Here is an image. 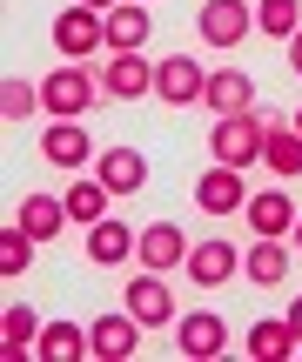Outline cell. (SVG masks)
<instances>
[{
	"label": "cell",
	"mask_w": 302,
	"mask_h": 362,
	"mask_svg": "<svg viewBox=\"0 0 302 362\" xmlns=\"http://www.w3.org/2000/svg\"><path fill=\"white\" fill-rule=\"evenodd\" d=\"M269 121L276 115H255V107H242V115H222L209 134V155L228 161V168H249V161H262V141H269Z\"/></svg>",
	"instance_id": "1"
},
{
	"label": "cell",
	"mask_w": 302,
	"mask_h": 362,
	"mask_svg": "<svg viewBox=\"0 0 302 362\" xmlns=\"http://www.w3.org/2000/svg\"><path fill=\"white\" fill-rule=\"evenodd\" d=\"M94 94H101V74H88L81 61L54 67V74L40 81V107H47V115H61V121H81V115L94 107Z\"/></svg>",
	"instance_id": "2"
},
{
	"label": "cell",
	"mask_w": 302,
	"mask_h": 362,
	"mask_svg": "<svg viewBox=\"0 0 302 362\" xmlns=\"http://www.w3.org/2000/svg\"><path fill=\"white\" fill-rule=\"evenodd\" d=\"M249 27H255V13L242 7V0H202V13H195V34L209 40V47H242Z\"/></svg>",
	"instance_id": "3"
},
{
	"label": "cell",
	"mask_w": 302,
	"mask_h": 362,
	"mask_svg": "<svg viewBox=\"0 0 302 362\" xmlns=\"http://www.w3.org/2000/svg\"><path fill=\"white\" fill-rule=\"evenodd\" d=\"M155 94H161V107H195L202 94H209V74H202L188 54H168V61L155 67Z\"/></svg>",
	"instance_id": "4"
},
{
	"label": "cell",
	"mask_w": 302,
	"mask_h": 362,
	"mask_svg": "<svg viewBox=\"0 0 302 362\" xmlns=\"http://www.w3.org/2000/svg\"><path fill=\"white\" fill-rule=\"evenodd\" d=\"M101 94L141 101V94H155V67H148L141 54H108V61H101Z\"/></svg>",
	"instance_id": "5"
},
{
	"label": "cell",
	"mask_w": 302,
	"mask_h": 362,
	"mask_svg": "<svg viewBox=\"0 0 302 362\" xmlns=\"http://www.w3.org/2000/svg\"><path fill=\"white\" fill-rule=\"evenodd\" d=\"M195 202L209 208V215H236V208H249V181H242V168L215 161V168L195 181Z\"/></svg>",
	"instance_id": "6"
},
{
	"label": "cell",
	"mask_w": 302,
	"mask_h": 362,
	"mask_svg": "<svg viewBox=\"0 0 302 362\" xmlns=\"http://www.w3.org/2000/svg\"><path fill=\"white\" fill-rule=\"evenodd\" d=\"M88 342H94V356H101V362H128L134 349H141V315H134V309L101 315V322L88 329Z\"/></svg>",
	"instance_id": "7"
},
{
	"label": "cell",
	"mask_w": 302,
	"mask_h": 362,
	"mask_svg": "<svg viewBox=\"0 0 302 362\" xmlns=\"http://www.w3.org/2000/svg\"><path fill=\"white\" fill-rule=\"evenodd\" d=\"M134 255H141V269L168 275V269H182V262H188V242H182V228H175V221H155V228L134 235Z\"/></svg>",
	"instance_id": "8"
},
{
	"label": "cell",
	"mask_w": 302,
	"mask_h": 362,
	"mask_svg": "<svg viewBox=\"0 0 302 362\" xmlns=\"http://www.w3.org/2000/svg\"><path fill=\"white\" fill-rule=\"evenodd\" d=\"M54 47L61 54H94V47H108V21L94 7H67L61 21H54Z\"/></svg>",
	"instance_id": "9"
},
{
	"label": "cell",
	"mask_w": 302,
	"mask_h": 362,
	"mask_svg": "<svg viewBox=\"0 0 302 362\" xmlns=\"http://www.w3.org/2000/svg\"><path fill=\"white\" fill-rule=\"evenodd\" d=\"M128 309L141 315V329H155V322H175V288H168V275H134L128 282Z\"/></svg>",
	"instance_id": "10"
},
{
	"label": "cell",
	"mask_w": 302,
	"mask_h": 362,
	"mask_svg": "<svg viewBox=\"0 0 302 362\" xmlns=\"http://www.w3.org/2000/svg\"><path fill=\"white\" fill-rule=\"evenodd\" d=\"M175 336H182V356H195V362H209V356L228 349V322H222V315H209V309L182 315V322H175Z\"/></svg>",
	"instance_id": "11"
},
{
	"label": "cell",
	"mask_w": 302,
	"mask_h": 362,
	"mask_svg": "<svg viewBox=\"0 0 302 362\" xmlns=\"http://www.w3.org/2000/svg\"><path fill=\"white\" fill-rule=\"evenodd\" d=\"M101 21H108V54H141L148 47V7L141 0H121V7H108Z\"/></svg>",
	"instance_id": "12"
},
{
	"label": "cell",
	"mask_w": 302,
	"mask_h": 362,
	"mask_svg": "<svg viewBox=\"0 0 302 362\" xmlns=\"http://www.w3.org/2000/svg\"><path fill=\"white\" fill-rule=\"evenodd\" d=\"M249 356H255V362H289V356H302L296 322H289V315H269V322H255V329H249Z\"/></svg>",
	"instance_id": "13"
},
{
	"label": "cell",
	"mask_w": 302,
	"mask_h": 362,
	"mask_svg": "<svg viewBox=\"0 0 302 362\" xmlns=\"http://www.w3.org/2000/svg\"><path fill=\"white\" fill-rule=\"evenodd\" d=\"M40 155H47L54 168H67V175H74L81 161L94 155V141H88V128H81V121H54V128L40 134Z\"/></svg>",
	"instance_id": "14"
},
{
	"label": "cell",
	"mask_w": 302,
	"mask_h": 362,
	"mask_svg": "<svg viewBox=\"0 0 302 362\" xmlns=\"http://www.w3.org/2000/svg\"><path fill=\"white\" fill-rule=\"evenodd\" d=\"M236 269H242V262H236L228 242H195V248H188V282H195V288H222Z\"/></svg>",
	"instance_id": "15"
},
{
	"label": "cell",
	"mask_w": 302,
	"mask_h": 362,
	"mask_svg": "<svg viewBox=\"0 0 302 362\" xmlns=\"http://www.w3.org/2000/svg\"><path fill=\"white\" fill-rule=\"evenodd\" d=\"M296 215H302V208L289 202V194H276V188L249 194V228L255 235H276V242H282V235H296Z\"/></svg>",
	"instance_id": "16"
},
{
	"label": "cell",
	"mask_w": 302,
	"mask_h": 362,
	"mask_svg": "<svg viewBox=\"0 0 302 362\" xmlns=\"http://www.w3.org/2000/svg\"><path fill=\"white\" fill-rule=\"evenodd\" d=\"M262 168H276L282 181H296V175H302V134H296V121H269Z\"/></svg>",
	"instance_id": "17"
},
{
	"label": "cell",
	"mask_w": 302,
	"mask_h": 362,
	"mask_svg": "<svg viewBox=\"0 0 302 362\" xmlns=\"http://www.w3.org/2000/svg\"><path fill=\"white\" fill-rule=\"evenodd\" d=\"M242 269H249L255 288H282V275H289V248H282L276 235H255V248L242 255Z\"/></svg>",
	"instance_id": "18"
},
{
	"label": "cell",
	"mask_w": 302,
	"mask_h": 362,
	"mask_svg": "<svg viewBox=\"0 0 302 362\" xmlns=\"http://www.w3.org/2000/svg\"><path fill=\"white\" fill-rule=\"evenodd\" d=\"M202 101L215 107V115H242V107H255V81L242 74V67H222V74H209V94Z\"/></svg>",
	"instance_id": "19"
},
{
	"label": "cell",
	"mask_w": 302,
	"mask_h": 362,
	"mask_svg": "<svg viewBox=\"0 0 302 362\" xmlns=\"http://www.w3.org/2000/svg\"><path fill=\"white\" fill-rule=\"evenodd\" d=\"M101 181H108V194H134L148 181V161L121 141V148H108V155H101Z\"/></svg>",
	"instance_id": "20"
},
{
	"label": "cell",
	"mask_w": 302,
	"mask_h": 362,
	"mask_svg": "<svg viewBox=\"0 0 302 362\" xmlns=\"http://www.w3.org/2000/svg\"><path fill=\"white\" fill-rule=\"evenodd\" d=\"M21 228L34 235V242H54V235L67 228V202H54V194H27V202H21Z\"/></svg>",
	"instance_id": "21"
},
{
	"label": "cell",
	"mask_w": 302,
	"mask_h": 362,
	"mask_svg": "<svg viewBox=\"0 0 302 362\" xmlns=\"http://www.w3.org/2000/svg\"><path fill=\"white\" fill-rule=\"evenodd\" d=\"M34 342H40V315L27 309V302H13V309L0 315V349H7L13 362H21L27 349H34Z\"/></svg>",
	"instance_id": "22"
},
{
	"label": "cell",
	"mask_w": 302,
	"mask_h": 362,
	"mask_svg": "<svg viewBox=\"0 0 302 362\" xmlns=\"http://www.w3.org/2000/svg\"><path fill=\"white\" fill-rule=\"evenodd\" d=\"M34 349H40V356H47V362H74V356H88V349H94V342H88V336H81V329H74V322H40V342H34Z\"/></svg>",
	"instance_id": "23"
},
{
	"label": "cell",
	"mask_w": 302,
	"mask_h": 362,
	"mask_svg": "<svg viewBox=\"0 0 302 362\" xmlns=\"http://www.w3.org/2000/svg\"><path fill=\"white\" fill-rule=\"evenodd\" d=\"M128 248H134V235L121 228L115 215H101V221L88 228V255H94V262H128Z\"/></svg>",
	"instance_id": "24"
},
{
	"label": "cell",
	"mask_w": 302,
	"mask_h": 362,
	"mask_svg": "<svg viewBox=\"0 0 302 362\" xmlns=\"http://www.w3.org/2000/svg\"><path fill=\"white\" fill-rule=\"evenodd\" d=\"M61 202H67V215H74V221H88V228H94V221L108 215V181L101 175H94V181H74Z\"/></svg>",
	"instance_id": "25"
},
{
	"label": "cell",
	"mask_w": 302,
	"mask_h": 362,
	"mask_svg": "<svg viewBox=\"0 0 302 362\" xmlns=\"http://www.w3.org/2000/svg\"><path fill=\"white\" fill-rule=\"evenodd\" d=\"M255 27L276 34V40H296L302 34V0H262V7H255Z\"/></svg>",
	"instance_id": "26"
},
{
	"label": "cell",
	"mask_w": 302,
	"mask_h": 362,
	"mask_svg": "<svg viewBox=\"0 0 302 362\" xmlns=\"http://www.w3.org/2000/svg\"><path fill=\"white\" fill-rule=\"evenodd\" d=\"M21 269H34V235L21 221H7L0 228V275H21Z\"/></svg>",
	"instance_id": "27"
},
{
	"label": "cell",
	"mask_w": 302,
	"mask_h": 362,
	"mask_svg": "<svg viewBox=\"0 0 302 362\" xmlns=\"http://www.w3.org/2000/svg\"><path fill=\"white\" fill-rule=\"evenodd\" d=\"M34 107H40V88H27L21 74H13L7 88H0V115H7V121H27Z\"/></svg>",
	"instance_id": "28"
},
{
	"label": "cell",
	"mask_w": 302,
	"mask_h": 362,
	"mask_svg": "<svg viewBox=\"0 0 302 362\" xmlns=\"http://www.w3.org/2000/svg\"><path fill=\"white\" fill-rule=\"evenodd\" d=\"M289 322H296V336H302V296H296V302H289Z\"/></svg>",
	"instance_id": "29"
},
{
	"label": "cell",
	"mask_w": 302,
	"mask_h": 362,
	"mask_svg": "<svg viewBox=\"0 0 302 362\" xmlns=\"http://www.w3.org/2000/svg\"><path fill=\"white\" fill-rule=\"evenodd\" d=\"M81 7H94V13H108V7H121V0H81Z\"/></svg>",
	"instance_id": "30"
},
{
	"label": "cell",
	"mask_w": 302,
	"mask_h": 362,
	"mask_svg": "<svg viewBox=\"0 0 302 362\" xmlns=\"http://www.w3.org/2000/svg\"><path fill=\"white\" fill-rule=\"evenodd\" d=\"M289 61H296V74H302V34H296V47H289Z\"/></svg>",
	"instance_id": "31"
},
{
	"label": "cell",
	"mask_w": 302,
	"mask_h": 362,
	"mask_svg": "<svg viewBox=\"0 0 302 362\" xmlns=\"http://www.w3.org/2000/svg\"><path fill=\"white\" fill-rule=\"evenodd\" d=\"M289 242H296V248H302V215H296V235H289Z\"/></svg>",
	"instance_id": "32"
},
{
	"label": "cell",
	"mask_w": 302,
	"mask_h": 362,
	"mask_svg": "<svg viewBox=\"0 0 302 362\" xmlns=\"http://www.w3.org/2000/svg\"><path fill=\"white\" fill-rule=\"evenodd\" d=\"M296 134H302V107H296Z\"/></svg>",
	"instance_id": "33"
}]
</instances>
